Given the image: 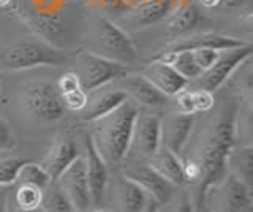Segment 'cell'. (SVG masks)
<instances>
[{
  "instance_id": "14",
  "label": "cell",
  "mask_w": 253,
  "mask_h": 212,
  "mask_svg": "<svg viewBox=\"0 0 253 212\" xmlns=\"http://www.w3.org/2000/svg\"><path fill=\"white\" fill-rule=\"evenodd\" d=\"M245 42L239 40L236 37L220 35L213 32H201L190 35L187 38H180L177 42H172L166 46L165 51L177 52V51H192V49H215V51H225L244 46Z\"/></svg>"
},
{
  "instance_id": "11",
  "label": "cell",
  "mask_w": 253,
  "mask_h": 212,
  "mask_svg": "<svg viewBox=\"0 0 253 212\" xmlns=\"http://www.w3.org/2000/svg\"><path fill=\"white\" fill-rule=\"evenodd\" d=\"M162 117L157 114H138L134 122L130 152L152 157L162 147Z\"/></svg>"
},
{
  "instance_id": "3",
  "label": "cell",
  "mask_w": 253,
  "mask_h": 212,
  "mask_svg": "<svg viewBox=\"0 0 253 212\" xmlns=\"http://www.w3.org/2000/svg\"><path fill=\"white\" fill-rule=\"evenodd\" d=\"M67 54L44 40H18L0 52V70L16 72L35 67H60L67 64Z\"/></svg>"
},
{
  "instance_id": "26",
  "label": "cell",
  "mask_w": 253,
  "mask_h": 212,
  "mask_svg": "<svg viewBox=\"0 0 253 212\" xmlns=\"http://www.w3.org/2000/svg\"><path fill=\"white\" fill-rule=\"evenodd\" d=\"M43 190L29 184H19L14 193V206L19 209H37L42 204Z\"/></svg>"
},
{
  "instance_id": "28",
  "label": "cell",
  "mask_w": 253,
  "mask_h": 212,
  "mask_svg": "<svg viewBox=\"0 0 253 212\" xmlns=\"http://www.w3.org/2000/svg\"><path fill=\"white\" fill-rule=\"evenodd\" d=\"M60 97L63 106H65V109H70V111H83L87 105V100H89V95L83 87L60 93Z\"/></svg>"
},
{
  "instance_id": "19",
  "label": "cell",
  "mask_w": 253,
  "mask_h": 212,
  "mask_svg": "<svg viewBox=\"0 0 253 212\" xmlns=\"http://www.w3.org/2000/svg\"><path fill=\"white\" fill-rule=\"evenodd\" d=\"M126 100H128V95L121 89L93 93L92 100H87V105L83 109V119L89 122L98 121L101 117L111 114Z\"/></svg>"
},
{
  "instance_id": "17",
  "label": "cell",
  "mask_w": 253,
  "mask_h": 212,
  "mask_svg": "<svg viewBox=\"0 0 253 212\" xmlns=\"http://www.w3.org/2000/svg\"><path fill=\"white\" fill-rule=\"evenodd\" d=\"M177 0H141L126 11V22L134 29L152 26L168 16Z\"/></svg>"
},
{
  "instance_id": "7",
  "label": "cell",
  "mask_w": 253,
  "mask_h": 212,
  "mask_svg": "<svg viewBox=\"0 0 253 212\" xmlns=\"http://www.w3.org/2000/svg\"><path fill=\"white\" fill-rule=\"evenodd\" d=\"M98 42L101 49L105 51L100 56L108 57L111 60L121 62L124 65H128L138 62V54L134 49L131 38L125 30L117 26L114 21L108 18H101L98 22Z\"/></svg>"
},
{
  "instance_id": "4",
  "label": "cell",
  "mask_w": 253,
  "mask_h": 212,
  "mask_svg": "<svg viewBox=\"0 0 253 212\" xmlns=\"http://www.w3.org/2000/svg\"><path fill=\"white\" fill-rule=\"evenodd\" d=\"M209 212H253L252 187H249L231 171L206 190L201 206Z\"/></svg>"
},
{
  "instance_id": "45",
  "label": "cell",
  "mask_w": 253,
  "mask_h": 212,
  "mask_svg": "<svg viewBox=\"0 0 253 212\" xmlns=\"http://www.w3.org/2000/svg\"><path fill=\"white\" fill-rule=\"evenodd\" d=\"M0 87H2V81H0Z\"/></svg>"
},
{
  "instance_id": "13",
  "label": "cell",
  "mask_w": 253,
  "mask_h": 212,
  "mask_svg": "<svg viewBox=\"0 0 253 212\" xmlns=\"http://www.w3.org/2000/svg\"><path fill=\"white\" fill-rule=\"evenodd\" d=\"M142 76L152 83L155 87L165 93L166 97H176L177 93L185 90L188 81L177 73V70L169 64L152 59L150 64L142 70Z\"/></svg>"
},
{
  "instance_id": "46",
  "label": "cell",
  "mask_w": 253,
  "mask_h": 212,
  "mask_svg": "<svg viewBox=\"0 0 253 212\" xmlns=\"http://www.w3.org/2000/svg\"><path fill=\"white\" fill-rule=\"evenodd\" d=\"M75 212H78V211H75Z\"/></svg>"
},
{
  "instance_id": "31",
  "label": "cell",
  "mask_w": 253,
  "mask_h": 212,
  "mask_svg": "<svg viewBox=\"0 0 253 212\" xmlns=\"http://www.w3.org/2000/svg\"><path fill=\"white\" fill-rule=\"evenodd\" d=\"M192 95H193L195 113H206V111H209V109L213 106V103H215V98H213L212 92H209V90H204V89L193 90Z\"/></svg>"
},
{
  "instance_id": "30",
  "label": "cell",
  "mask_w": 253,
  "mask_h": 212,
  "mask_svg": "<svg viewBox=\"0 0 253 212\" xmlns=\"http://www.w3.org/2000/svg\"><path fill=\"white\" fill-rule=\"evenodd\" d=\"M18 144L14 131L11 130L10 124H8L2 116H0V151H11Z\"/></svg>"
},
{
  "instance_id": "32",
  "label": "cell",
  "mask_w": 253,
  "mask_h": 212,
  "mask_svg": "<svg viewBox=\"0 0 253 212\" xmlns=\"http://www.w3.org/2000/svg\"><path fill=\"white\" fill-rule=\"evenodd\" d=\"M192 52H193V57L196 60V64L200 65V68L204 73L206 70H209L213 65V62L217 60L220 51H215V49H192Z\"/></svg>"
},
{
  "instance_id": "16",
  "label": "cell",
  "mask_w": 253,
  "mask_h": 212,
  "mask_svg": "<svg viewBox=\"0 0 253 212\" xmlns=\"http://www.w3.org/2000/svg\"><path fill=\"white\" fill-rule=\"evenodd\" d=\"M125 177L131 179L133 182H136L142 190L146 192L149 198L155 200L157 203H168L172 196L174 185L166 180L162 174L152 168V167H139L125 172Z\"/></svg>"
},
{
  "instance_id": "34",
  "label": "cell",
  "mask_w": 253,
  "mask_h": 212,
  "mask_svg": "<svg viewBox=\"0 0 253 212\" xmlns=\"http://www.w3.org/2000/svg\"><path fill=\"white\" fill-rule=\"evenodd\" d=\"M177 106H179V113L184 114H196L195 113V105H193V95L192 92L182 90L177 93Z\"/></svg>"
},
{
  "instance_id": "23",
  "label": "cell",
  "mask_w": 253,
  "mask_h": 212,
  "mask_svg": "<svg viewBox=\"0 0 253 212\" xmlns=\"http://www.w3.org/2000/svg\"><path fill=\"white\" fill-rule=\"evenodd\" d=\"M226 170L231 171L236 177H239L242 182L249 187L253 185V147L244 146L239 149H233L229 152Z\"/></svg>"
},
{
  "instance_id": "43",
  "label": "cell",
  "mask_w": 253,
  "mask_h": 212,
  "mask_svg": "<svg viewBox=\"0 0 253 212\" xmlns=\"http://www.w3.org/2000/svg\"><path fill=\"white\" fill-rule=\"evenodd\" d=\"M90 212H113V211H106V209H95V211H90Z\"/></svg>"
},
{
  "instance_id": "38",
  "label": "cell",
  "mask_w": 253,
  "mask_h": 212,
  "mask_svg": "<svg viewBox=\"0 0 253 212\" xmlns=\"http://www.w3.org/2000/svg\"><path fill=\"white\" fill-rule=\"evenodd\" d=\"M0 212H8V193L0 187Z\"/></svg>"
},
{
  "instance_id": "10",
  "label": "cell",
  "mask_w": 253,
  "mask_h": 212,
  "mask_svg": "<svg viewBox=\"0 0 253 212\" xmlns=\"http://www.w3.org/2000/svg\"><path fill=\"white\" fill-rule=\"evenodd\" d=\"M84 146H85V157H84L85 176H87V184H89L90 201H92V206L100 208L101 203L105 201V195H106L108 182H109L108 165L105 159L101 157V154L98 152L90 133L85 135Z\"/></svg>"
},
{
  "instance_id": "44",
  "label": "cell",
  "mask_w": 253,
  "mask_h": 212,
  "mask_svg": "<svg viewBox=\"0 0 253 212\" xmlns=\"http://www.w3.org/2000/svg\"><path fill=\"white\" fill-rule=\"evenodd\" d=\"M201 209H203V212H209L208 209H204V208H201Z\"/></svg>"
},
{
  "instance_id": "20",
  "label": "cell",
  "mask_w": 253,
  "mask_h": 212,
  "mask_svg": "<svg viewBox=\"0 0 253 212\" xmlns=\"http://www.w3.org/2000/svg\"><path fill=\"white\" fill-rule=\"evenodd\" d=\"M200 21L201 13L193 0H177L174 8L171 10V16L168 21V26H166V30L172 37L184 35L192 29H195Z\"/></svg>"
},
{
  "instance_id": "33",
  "label": "cell",
  "mask_w": 253,
  "mask_h": 212,
  "mask_svg": "<svg viewBox=\"0 0 253 212\" xmlns=\"http://www.w3.org/2000/svg\"><path fill=\"white\" fill-rule=\"evenodd\" d=\"M55 87H57V90L60 93H65V92L81 87V81H79V76L75 72H67L65 75H62V78L59 80Z\"/></svg>"
},
{
  "instance_id": "22",
  "label": "cell",
  "mask_w": 253,
  "mask_h": 212,
  "mask_svg": "<svg viewBox=\"0 0 253 212\" xmlns=\"http://www.w3.org/2000/svg\"><path fill=\"white\" fill-rule=\"evenodd\" d=\"M117 193V204L121 212H141L149 196L142 188L133 182L128 177H121L116 185Z\"/></svg>"
},
{
  "instance_id": "9",
  "label": "cell",
  "mask_w": 253,
  "mask_h": 212,
  "mask_svg": "<svg viewBox=\"0 0 253 212\" xmlns=\"http://www.w3.org/2000/svg\"><path fill=\"white\" fill-rule=\"evenodd\" d=\"M59 185L60 190L73 204L78 212H87L92 206L89 184L85 176V160L79 155L62 174L54 180Z\"/></svg>"
},
{
  "instance_id": "24",
  "label": "cell",
  "mask_w": 253,
  "mask_h": 212,
  "mask_svg": "<svg viewBox=\"0 0 253 212\" xmlns=\"http://www.w3.org/2000/svg\"><path fill=\"white\" fill-rule=\"evenodd\" d=\"M43 212H75L76 209L70 200L65 196L59 185L55 182H51V185L43 192L42 204H40Z\"/></svg>"
},
{
  "instance_id": "29",
  "label": "cell",
  "mask_w": 253,
  "mask_h": 212,
  "mask_svg": "<svg viewBox=\"0 0 253 212\" xmlns=\"http://www.w3.org/2000/svg\"><path fill=\"white\" fill-rule=\"evenodd\" d=\"M85 3L89 5L90 8L117 11V13H126L131 8V5L126 3L125 0H85Z\"/></svg>"
},
{
  "instance_id": "18",
  "label": "cell",
  "mask_w": 253,
  "mask_h": 212,
  "mask_svg": "<svg viewBox=\"0 0 253 212\" xmlns=\"http://www.w3.org/2000/svg\"><path fill=\"white\" fill-rule=\"evenodd\" d=\"M125 85V93L134 100V103L144 105L149 108H158L165 106L168 103V98L165 93H162L155 85L147 81L142 75H133L130 73L121 80Z\"/></svg>"
},
{
  "instance_id": "2",
  "label": "cell",
  "mask_w": 253,
  "mask_h": 212,
  "mask_svg": "<svg viewBox=\"0 0 253 212\" xmlns=\"http://www.w3.org/2000/svg\"><path fill=\"white\" fill-rule=\"evenodd\" d=\"M138 114L136 103L128 98L111 114L95 121V131L90 135L106 165H121L128 157Z\"/></svg>"
},
{
  "instance_id": "36",
  "label": "cell",
  "mask_w": 253,
  "mask_h": 212,
  "mask_svg": "<svg viewBox=\"0 0 253 212\" xmlns=\"http://www.w3.org/2000/svg\"><path fill=\"white\" fill-rule=\"evenodd\" d=\"M141 212H160V203H157L152 198H147L144 208H142Z\"/></svg>"
},
{
  "instance_id": "39",
  "label": "cell",
  "mask_w": 253,
  "mask_h": 212,
  "mask_svg": "<svg viewBox=\"0 0 253 212\" xmlns=\"http://www.w3.org/2000/svg\"><path fill=\"white\" fill-rule=\"evenodd\" d=\"M8 212H43L42 208H37V209H19L18 206H11L10 203H8Z\"/></svg>"
},
{
  "instance_id": "40",
  "label": "cell",
  "mask_w": 253,
  "mask_h": 212,
  "mask_svg": "<svg viewBox=\"0 0 253 212\" xmlns=\"http://www.w3.org/2000/svg\"><path fill=\"white\" fill-rule=\"evenodd\" d=\"M198 2H200V5L206 6V8H213V6L220 5L221 0H198Z\"/></svg>"
},
{
  "instance_id": "15",
  "label": "cell",
  "mask_w": 253,
  "mask_h": 212,
  "mask_svg": "<svg viewBox=\"0 0 253 212\" xmlns=\"http://www.w3.org/2000/svg\"><path fill=\"white\" fill-rule=\"evenodd\" d=\"M78 157H79V151L75 141L67 136H59L49 147V151L44 155L40 167L47 172V176L54 182Z\"/></svg>"
},
{
  "instance_id": "5",
  "label": "cell",
  "mask_w": 253,
  "mask_h": 212,
  "mask_svg": "<svg viewBox=\"0 0 253 212\" xmlns=\"http://www.w3.org/2000/svg\"><path fill=\"white\" fill-rule=\"evenodd\" d=\"M79 72L76 73L85 92L98 90L106 84L119 81L131 73L128 65L100 56L98 52H81L78 56Z\"/></svg>"
},
{
  "instance_id": "1",
  "label": "cell",
  "mask_w": 253,
  "mask_h": 212,
  "mask_svg": "<svg viewBox=\"0 0 253 212\" xmlns=\"http://www.w3.org/2000/svg\"><path fill=\"white\" fill-rule=\"evenodd\" d=\"M236 139V105L223 108L203 143L200 155L192 160L198 168V203L201 206L206 190L226 172V162Z\"/></svg>"
},
{
  "instance_id": "35",
  "label": "cell",
  "mask_w": 253,
  "mask_h": 212,
  "mask_svg": "<svg viewBox=\"0 0 253 212\" xmlns=\"http://www.w3.org/2000/svg\"><path fill=\"white\" fill-rule=\"evenodd\" d=\"M174 212H196V211H195L192 200H190L187 195H182V198L179 200L177 206L174 208Z\"/></svg>"
},
{
  "instance_id": "12",
  "label": "cell",
  "mask_w": 253,
  "mask_h": 212,
  "mask_svg": "<svg viewBox=\"0 0 253 212\" xmlns=\"http://www.w3.org/2000/svg\"><path fill=\"white\" fill-rule=\"evenodd\" d=\"M195 127V114L177 113L162 122V146L180 157Z\"/></svg>"
},
{
  "instance_id": "42",
  "label": "cell",
  "mask_w": 253,
  "mask_h": 212,
  "mask_svg": "<svg viewBox=\"0 0 253 212\" xmlns=\"http://www.w3.org/2000/svg\"><path fill=\"white\" fill-rule=\"evenodd\" d=\"M125 2H126V3H130V5L133 6V5H136V3L139 2V0H125Z\"/></svg>"
},
{
  "instance_id": "8",
  "label": "cell",
  "mask_w": 253,
  "mask_h": 212,
  "mask_svg": "<svg viewBox=\"0 0 253 212\" xmlns=\"http://www.w3.org/2000/svg\"><path fill=\"white\" fill-rule=\"evenodd\" d=\"M24 106L32 116L42 121H59L65 113L57 87L43 81L29 85L24 93Z\"/></svg>"
},
{
  "instance_id": "41",
  "label": "cell",
  "mask_w": 253,
  "mask_h": 212,
  "mask_svg": "<svg viewBox=\"0 0 253 212\" xmlns=\"http://www.w3.org/2000/svg\"><path fill=\"white\" fill-rule=\"evenodd\" d=\"M13 2V0H0V10H3V8H6L8 5H10Z\"/></svg>"
},
{
  "instance_id": "25",
  "label": "cell",
  "mask_w": 253,
  "mask_h": 212,
  "mask_svg": "<svg viewBox=\"0 0 253 212\" xmlns=\"http://www.w3.org/2000/svg\"><path fill=\"white\" fill-rule=\"evenodd\" d=\"M16 182L18 184H29V185H34V187H38L40 190H46L47 187L51 185V177L47 176V172L40 167V165H35V163H26L24 167L21 168L19 174H18V179H16Z\"/></svg>"
},
{
  "instance_id": "21",
  "label": "cell",
  "mask_w": 253,
  "mask_h": 212,
  "mask_svg": "<svg viewBox=\"0 0 253 212\" xmlns=\"http://www.w3.org/2000/svg\"><path fill=\"white\" fill-rule=\"evenodd\" d=\"M149 167H152L158 174L169 180L172 185H180L184 182V162L180 160L179 155L163 146L152 157V162H150Z\"/></svg>"
},
{
  "instance_id": "27",
  "label": "cell",
  "mask_w": 253,
  "mask_h": 212,
  "mask_svg": "<svg viewBox=\"0 0 253 212\" xmlns=\"http://www.w3.org/2000/svg\"><path fill=\"white\" fill-rule=\"evenodd\" d=\"M29 162L30 160L21 159V157H6L0 160V187L16 184L21 168Z\"/></svg>"
},
{
  "instance_id": "37",
  "label": "cell",
  "mask_w": 253,
  "mask_h": 212,
  "mask_svg": "<svg viewBox=\"0 0 253 212\" xmlns=\"http://www.w3.org/2000/svg\"><path fill=\"white\" fill-rule=\"evenodd\" d=\"M249 0H221L220 3H223L226 8H241L242 5L247 3Z\"/></svg>"
},
{
  "instance_id": "6",
  "label": "cell",
  "mask_w": 253,
  "mask_h": 212,
  "mask_svg": "<svg viewBox=\"0 0 253 212\" xmlns=\"http://www.w3.org/2000/svg\"><path fill=\"white\" fill-rule=\"evenodd\" d=\"M252 52L253 46L250 43H245L244 46H239V48L220 51L213 65L198 78L201 89L209 92H215L217 89H220L231 78L236 70L252 57Z\"/></svg>"
}]
</instances>
